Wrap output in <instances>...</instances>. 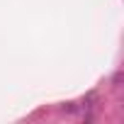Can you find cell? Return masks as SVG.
Wrapping results in <instances>:
<instances>
[{
	"label": "cell",
	"instance_id": "obj_1",
	"mask_svg": "<svg viewBox=\"0 0 124 124\" xmlns=\"http://www.w3.org/2000/svg\"><path fill=\"white\" fill-rule=\"evenodd\" d=\"M119 83H122V71H117V73L112 76V85H114V88H119Z\"/></svg>",
	"mask_w": 124,
	"mask_h": 124
}]
</instances>
